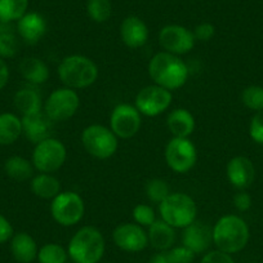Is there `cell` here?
I'll return each mask as SVG.
<instances>
[{
  "label": "cell",
  "mask_w": 263,
  "mask_h": 263,
  "mask_svg": "<svg viewBox=\"0 0 263 263\" xmlns=\"http://www.w3.org/2000/svg\"><path fill=\"white\" fill-rule=\"evenodd\" d=\"M85 205L83 197L74 191L60 192L50 204L52 218L60 226H75L83 219Z\"/></svg>",
  "instance_id": "obj_7"
},
{
  "label": "cell",
  "mask_w": 263,
  "mask_h": 263,
  "mask_svg": "<svg viewBox=\"0 0 263 263\" xmlns=\"http://www.w3.org/2000/svg\"><path fill=\"white\" fill-rule=\"evenodd\" d=\"M148 263H172L171 259L168 257V253L166 252H159L155 255H153Z\"/></svg>",
  "instance_id": "obj_42"
},
{
  "label": "cell",
  "mask_w": 263,
  "mask_h": 263,
  "mask_svg": "<svg viewBox=\"0 0 263 263\" xmlns=\"http://www.w3.org/2000/svg\"><path fill=\"white\" fill-rule=\"evenodd\" d=\"M166 253H168V257L172 263H192L195 258V253L184 245L172 248Z\"/></svg>",
  "instance_id": "obj_35"
},
{
  "label": "cell",
  "mask_w": 263,
  "mask_h": 263,
  "mask_svg": "<svg viewBox=\"0 0 263 263\" xmlns=\"http://www.w3.org/2000/svg\"><path fill=\"white\" fill-rule=\"evenodd\" d=\"M22 135V120L11 112L0 114V145H13Z\"/></svg>",
  "instance_id": "obj_25"
},
{
  "label": "cell",
  "mask_w": 263,
  "mask_h": 263,
  "mask_svg": "<svg viewBox=\"0 0 263 263\" xmlns=\"http://www.w3.org/2000/svg\"><path fill=\"white\" fill-rule=\"evenodd\" d=\"M169 194H171L169 186L164 179L153 178L146 183V195H147L148 200L153 203L160 204L169 196Z\"/></svg>",
  "instance_id": "obj_31"
},
{
  "label": "cell",
  "mask_w": 263,
  "mask_h": 263,
  "mask_svg": "<svg viewBox=\"0 0 263 263\" xmlns=\"http://www.w3.org/2000/svg\"><path fill=\"white\" fill-rule=\"evenodd\" d=\"M12 236H13V227L11 222L3 214H0V244L11 240Z\"/></svg>",
  "instance_id": "obj_39"
},
{
  "label": "cell",
  "mask_w": 263,
  "mask_h": 263,
  "mask_svg": "<svg viewBox=\"0 0 263 263\" xmlns=\"http://www.w3.org/2000/svg\"><path fill=\"white\" fill-rule=\"evenodd\" d=\"M18 40L13 32H0V58H12L18 53Z\"/></svg>",
  "instance_id": "obj_33"
},
{
  "label": "cell",
  "mask_w": 263,
  "mask_h": 263,
  "mask_svg": "<svg viewBox=\"0 0 263 263\" xmlns=\"http://www.w3.org/2000/svg\"><path fill=\"white\" fill-rule=\"evenodd\" d=\"M80 107L77 90L63 87L53 90L44 103L45 114L52 121H66L71 119Z\"/></svg>",
  "instance_id": "obj_9"
},
{
  "label": "cell",
  "mask_w": 263,
  "mask_h": 263,
  "mask_svg": "<svg viewBox=\"0 0 263 263\" xmlns=\"http://www.w3.org/2000/svg\"><path fill=\"white\" fill-rule=\"evenodd\" d=\"M9 80V69L8 65L3 58H0V90L3 89Z\"/></svg>",
  "instance_id": "obj_41"
},
{
  "label": "cell",
  "mask_w": 263,
  "mask_h": 263,
  "mask_svg": "<svg viewBox=\"0 0 263 263\" xmlns=\"http://www.w3.org/2000/svg\"><path fill=\"white\" fill-rule=\"evenodd\" d=\"M20 72L22 78L35 85L44 84L49 79V69L40 58L26 57L20 63Z\"/></svg>",
  "instance_id": "obj_23"
},
{
  "label": "cell",
  "mask_w": 263,
  "mask_h": 263,
  "mask_svg": "<svg viewBox=\"0 0 263 263\" xmlns=\"http://www.w3.org/2000/svg\"><path fill=\"white\" fill-rule=\"evenodd\" d=\"M173 101L171 90L158 84H151L142 88L136 96L135 106L141 115L154 118L166 111Z\"/></svg>",
  "instance_id": "obj_10"
},
{
  "label": "cell",
  "mask_w": 263,
  "mask_h": 263,
  "mask_svg": "<svg viewBox=\"0 0 263 263\" xmlns=\"http://www.w3.org/2000/svg\"><path fill=\"white\" fill-rule=\"evenodd\" d=\"M200 263H235V260L232 259L231 254L217 249L206 253V254L201 258Z\"/></svg>",
  "instance_id": "obj_38"
},
{
  "label": "cell",
  "mask_w": 263,
  "mask_h": 263,
  "mask_svg": "<svg viewBox=\"0 0 263 263\" xmlns=\"http://www.w3.org/2000/svg\"><path fill=\"white\" fill-rule=\"evenodd\" d=\"M22 133L32 143H39L50 137L53 130V123L45 112L31 114L22 116Z\"/></svg>",
  "instance_id": "obj_15"
},
{
  "label": "cell",
  "mask_w": 263,
  "mask_h": 263,
  "mask_svg": "<svg viewBox=\"0 0 263 263\" xmlns=\"http://www.w3.org/2000/svg\"><path fill=\"white\" fill-rule=\"evenodd\" d=\"M66 159V146L57 138L49 137L35 145L31 161L40 173H54L62 168Z\"/></svg>",
  "instance_id": "obj_8"
},
{
  "label": "cell",
  "mask_w": 263,
  "mask_h": 263,
  "mask_svg": "<svg viewBox=\"0 0 263 263\" xmlns=\"http://www.w3.org/2000/svg\"><path fill=\"white\" fill-rule=\"evenodd\" d=\"M105 237L93 226H84L75 232L67 248L75 263H98L105 254Z\"/></svg>",
  "instance_id": "obj_4"
},
{
  "label": "cell",
  "mask_w": 263,
  "mask_h": 263,
  "mask_svg": "<svg viewBox=\"0 0 263 263\" xmlns=\"http://www.w3.org/2000/svg\"><path fill=\"white\" fill-rule=\"evenodd\" d=\"M249 241V227L240 217L229 214L217 221L213 227V242L217 249L229 254L239 253Z\"/></svg>",
  "instance_id": "obj_3"
},
{
  "label": "cell",
  "mask_w": 263,
  "mask_h": 263,
  "mask_svg": "<svg viewBox=\"0 0 263 263\" xmlns=\"http://www.w3.org/2000/svg\"><path fill=\"white\" fill-rule=\"evenodd\" d=\"M58 77L65 87L84 89L95 84L98 79V66L85 55H67L58 66Z\"/></svg>",
  "instance_id": "obj_2"
},
{
  "label": "cell",
  "mask_w": 263,
  "mask_h": 263,
  "mask_svg": "<svg viewBox=\"0 0 263 263\" xmlns=\"http://www.w3.org/2000/svg\"><path fill=\"white\" fill-rule=\"evenodd\" d=\"M133 219L142 227H150L156 221L155 211L147 204H138L133 208Z\"/></svg>",
  "instance_id": "obj_34"
},
{
  "label": "cell",
  "mask_w": 263,
  "mask_h": 263,
  "mask_svg": "<svg viewBox=\"0 0 263 263\" xmlns=\"http://www.w3.org/2000/svg\"><path fill=\"white\" fill-rule=\"evenodd\" d=\"M87 13L92 21L103 24L108 21L112 14V6L110 0H88Z\"/></svg>",
  "instance_id": "obj_30"
},
{
  "label": "cell",
  "mask_w": 263,
  "mask_h": 263,
  "mask_svg": "<svg viewBox=\"0 0 263 263\" xmlns=\"http://www.w3.org/2000/svg\"><path fill=\"white\" fill-rule=\"evenodd\" d=\"M216 34V27L209 22H203V24L197 25L194 30L195 39L199 42H209Z\"/></svg>",
  "instance_id": "obj_37"
},
{
  "label": "cell",
  "mask_w": 263,
  "mask_h": 263,
  "mask_svg": "<svg viewBox=\"0 0 263 263\" xmlns=\"http://www.w3.org/2000/svg\"><path fill=\"white\" fill-rule=\"evenodd\" d=\"M166 126L173 137L189 138L195 130V118L186 108H176L166 118Z\"/></svg>",
  "instance_id": "obj_22"
},
{
  "label": "cell",
  "mask_w": 263,
  "mask_h": 263,
  "mask_svg": "<svg viewBox=\"0 0 263 263\" xmlns=\"http://www.w3.org/2000/svg\"><path fill=\"white\" fill-rule=\"evenodd\" d=\"M67 257H69V253L55 242L43 245L37 252L39 263H66Z\"/></svg>",
  "instance_id": "obj_29"
},
{
  "label": "cell",
  "mask_w": 263,
  "mask_h": 263,
  "mask_svg": "<svg viewBox=\"0 0 263 263\" xmlns=\"http://www.w3.org/2000/svg\"><path fill=\"white\" fill-rule=\"evenodd\" d=\"M234 205L236 206L237 211L247 212L252 206V197L247 192H239L234 197Z\"/></svg>",
  "instance_id": "obj_40"
},
{
  "label": "cell",
  "mask_w": 263,
  "mask_h": 263,
  "mask_svg": "<svg viewBox=\"0 0 263 263\" xmlns=\"http://www.w3.org/2000/svg\"><path fill=\"white\" fill-rule=\"evenodd\" d=\"M148 75L154 84L168 90L183 87L189 78V69L183 60L168 52H159L148 62Z\"/></svg>",
  "instance_id": "obj_1"
},
{
  "label": "cell",
  "mask_w": 263,
  "mask_h": 263,
  "mask_svg": "<svg viewBox=\"0 0 263 263\" xmlns=\"http://www.w3.org/2000/svg\"><path fill=\"white\" fill-rule=\"evenodd\" d=\"M161 219L173 229H186L196 221V203L191 196L182 192L169 194L165 200L159 204Z\"/></svg>",
  "instance_id": "obj_5"
},
{
  "label": "cell",
  "mask_w": 263,
  "mask_h": 263,
  "mask_svg": "<svg viewBox=\"0 0 263 263\" xmlns=\"http://www.w3.org/2000/svg\"><path fill=\"white\" fill-rule=\"evenodd\" d=\"M250 137L257 143L263 145V110L258 111L250 121Z\"/></svg>",
  "instance_id": "obj_36"
},
{
  "label": "cell",
  "mask_w": 263,
  "mask_h": 263,
  "mask_svg": "<svg viewBox=\"0 0 263 263\" xmlns=\"http://www.w3.org/2000/svg\"><path fill=\"white\" fill-rule=\"evenodd\" d=\"M182 241L186 248L199 254L209 249L213 242V229L203 222L195 221L184 229Z\"/></svg>",
  "instance_id": "obj_16"
},
{
  "label": "cell",
  "mask_w": 263,
  "mask_h": 263,
  "mask_svg": "<svg viewBox=\"0 0 263 263\" xmlns=\"http://www.w3.org/2000/svg\"><path fill=\"white\" fill-rule=\"evenodd\" d=\"M11 252L18 263H31L37 258V245L27 232H18L11 239Z\"/></svg>",
  "instance_id": "obj_20"
},
{
  "label": "cell",
  "mask_w": 263,
  "mask_h": 263,
  "mask_svg": "<svg viewBox=\"0 0 263 263\" xmlns=\"http://www.w3.org/2000/svg\"><path fill=\"white\" fill-rule=\"evenodd\" d=\"M29 0H0V21H18L27 12Z\"/></svg>",
  "instance_id": "obj_28"
},
{
  "label": "cell",
  "mask_w": 263,
  "mask_h": 263,
  "mask_svg": "<svg viewBox=\"0 0 263 263\" xmlns=\"http://www.w3.org/2000/svg\"><path fill=\"white\" fill-rule=\"evenodd\" d=\"M197 160L196 147L190 138L173 137L165 147V161L176 173H187Z\"/></svg>",
  "instance_id": "obj_11"
},
{
  "label": "cell",
  "mask_w": 263,
  "mask_h": 263,
  "mask_svg": "<svg viewBox=\"0 0 263 263\" xmlns=\"http://www.w3.org/2000/svg\"><path fill=\"white\" fill-rule=\"evenodd\" d=\"M112 240L119 249L129 253L142 252L148 245L147 232L137 223H121L115 227Z\"/></svg>",
  "instance_id": "obj_14"
},
{
  "label": "cell",
  "mask_w": 263,
  "mask_h": 263,
  "mask_svg": "<svg viewBox=\"0 0 263 263\" xmlns=\"http://www.w3.org/2000/svg\"><path fill=\"white\" fill-rule=\"evenodd\" d=\"M82 143L90 156L96 159L111 158L118 151V137L110 128L101 124H92L84 128L82 133Z\"/></svg>",
  "instance_id": "obj_6"
},
{
  "label": "cell",
  "mask_w": 263,
  "mask_h": 263,
  "mask_svg": "<svg viewBox=\"0 0 263 263\" xmlns=\"http://www.w3.org/2000/svg\"><path fill=\"white\" fill-rule=\"evenodd\" d=\"M14 107L22 116L31 115L42 111V97L32 88H22L14 95Z\"/></svg>",
  "instance_id": "obj_26"
},
{
  "label": "cell",
  "mask_w": 263,
  "mask_h": 263,
  "mask_svg": "<svg viewBox=\"0 0 263 263\" xmlns=\"http://www.w3.org/2000/svg\"><path fill=\"white\" fill-rule=\"evenodd\" d=\"M242 103L248 108L254 111L263 110V88L258 85L245 88L241 96Z\"/></svg>",
  "instance_id": "obj_32"
},
{
  "label": "cell",
  "mask_w": 263,
  "mask_h": 263,
  "mask_svg": "<svg viewBox=\"0 0 263 263\" xmlns=\"http://www.w3.org/2000/svg\"><path fill=\"white\" fill-rule=\"evenodd\" d=\"M148 244L153 245L159 252H168L173 248L176 241V232L174 229L164 222L163 219H156L150 227H148Z\"/></svg>",
  "instance_id": "obj_21"
},
{
  "label": "cell",
  "mask_w": 263,
  "mask_h": 263,
  "mask_svg": "<svg viewBox=\"0 0 263 263\" xmlns=\"http://www.w3.org/2000/svg\"><path fill=\"white\" fill-rule=\"evenodd\" d=\"M31 191L35 196L44 200H53L60 192H62L60 179L55 178L52 173H40L32 177Z\"/></svg>",
  "instance_id": "obj_24"
},
{
  "label": "cell",
  "mask_w": 263,
  "mask_h": 263,
  "mask_svg": "<svg viewBox=\"0 0 263 263\" xmlns=\"http://www.w3.org/2000/svg\"><path fill=\"white\" fill-rule=\"evenodd\" d=\"M195 40L194 32L181 25H166L159 32V44L164 52L176 55L191 52Z\"/></svg>",
  "instance_id": "obj_13"
},
{
  "label": "cell",
  "mask_w": 263,
  "mask_h": 263,
  "mask_svg": "<svg viewBox=\"0 0 263 263\" xmlns=\"http://www.w3.org/2000/svg\"><path fill=\"white\" fill-rule=\"evenodd\" d=\"M34 169L32 161H29L22 156H11L7 159L6 164H4V171H6L7 176L18 182H25L32 178Z\"/></svg>",
  "instance_id": "obj_27"
},
{
  "label": "cell",
  "mask_w": 263,
  "mask_h": 263,
  "mask_svg": "<svg viewBox=\"0 0 263 263\" xmlns=\"http://www.w3.org/2000/svg\"><path fill=\"white\" fill-rule=\"evenodd\" d=\"M142 126V115L136 106L120 103L112 110L110 116V129L121 140L135 137Z\"/></svg>",
  "instance_id": "obj_12"
},
{
  "label": "cell",
  "mask_w": 263,
  "mask_h": 263,
  "mask_svg": "<svg viewBox=\"0 0 263 263\" xmlns=\"http://www.w3.org/2000/svg\"><path fill=\"white\" fill-rule=\"evenodd\" d=\"M17 31L25 43L36 44L47 32V22L37 12H26L17 21Z\"/></svg>",
  "instance_id": "obj_19"
},
{
  "label": "cell",
  "mask_w": 263,
  "mask_h": 263,
  "mask_svg": "<svg viewBox=\"0 0 263 263\" xmlns=\"http://www.w3.org/2000/svg\"><path fill=\"white\" fill-rule=\"evenodd\" d=\"M227 178L236 189H247L255 178V169L252 161L245 156H235L227 163Z\"/></svg>",
  "instance_id": "obj_17"
},
{
  "label": "cell",
  "mask_w": 263,
  "mask_h": 263,
  "mask_svg": "<svg viewBox=\"0 0 263 263\" xmlns=\"http://www.w3.org/2000/svg\"><path fill=\"white\" fill-rule=\"evenodd\" d=\"M120 37L130 49L143 47L148 40V29L137 16H128L120 25Z\"/></svg>",
  "instance_id": "obj_18"
}]
</instances>
